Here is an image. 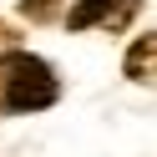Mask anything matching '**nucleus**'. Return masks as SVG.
<instances>
[{
    "label": "nucleus",
    "mask_w": 157,
    "mask_h": 157,
    "mask_svg": "<svg viewBox=\"0 0 157 157\" xmlns=\"http://www.w3.org/2000/svg\"><path fill=\"white\" fill-rule=\"evenodd\" d=\"M56 96H61L56 71L41 56L15 51V56L0 61V106H5V112H46Z\"/></svg>",
    "instance_id": "nucleus-1"
},
{
    "label": "nucleus",
    "mask_w": 157,
    "mask_h": 157,
    "mask_svg": "<svg viewBox=\"0 0 157 157\" xmlns=\"http://www.w3.org/2000/svg\"><path fill=\"white\" fill-rule=\"evenodd\" d=\"M137 10H142V0H76L71 10H66V25L71 31H91V25L122 31V25H132Z\"/></svg>",
    "instance_id": "nucleus-2"
},
{
    "label": "nucleus",
    "mask_w": 157,
    "mask_h": 157,
    "mask_svg": "<svg viewBox=\"0 0 157 157\" xmlns=\"http://www.w3.org/2000/svg\"><path fill=\"white\" fill-rule=\"evenodd\" d=\"M122 71L132 76L137 86H157V36H137V41L127 46Z\"/></svg>",
    "instance_id": "nucleus-3"
},
{
    "label": "nucleus",
    "mask_w": 157,
    "mask_h": 157,
    "mask_svg": "<svg viewBox=\"0 0 157 157\" xmlns=\"http://www.w3.org/2000/svg\"><path fill=\"white\" fill-rule=\"evenodd\" d=\"M21 10L31 15V21H51V15H56V0H25Z\"/></svg>",
    "instance_id": "nucleus-4"
}]
</instances>
